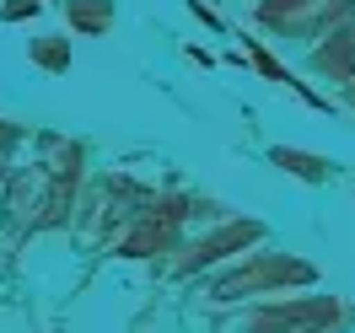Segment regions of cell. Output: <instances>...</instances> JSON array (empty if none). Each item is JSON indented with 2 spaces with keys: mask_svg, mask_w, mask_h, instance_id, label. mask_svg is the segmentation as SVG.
<instances>
[{
  "mask_svg": "<svg viewBox=\"0 0 355 333\" xmlns=\"http://www.w3.org/2000/svg\"><path fill=\"white\" fill-rule=\"evenodd\" d=\"M318 70H323V75H339V81H350V75H355V33H339L334 44L318 48Z\"/></svg>",
  "mask_w": 355,
  "mask_h": 333,
  "instance_id": "cell-2",
  "label": "cell"
},
{
  "mask_svg": "<svg viewBox=\"0 0 355 333\" xmlns=\"http://www.w3.org/2000/svg\"><path fill=\"white\" fill-rule=\"evenodd\" d=\"M38 60H44L49 70H60L65 65V44H38Z\"/></svg>",
  "mask_w": 355,
  "mask_h": 333,
  "instance_id": "cell-7",
  "label": "cell"
},
{
  "mask_svg": "<svg viewBox=\"0 0 355 333\" xmlns=\"http://www.w3.org/2000/svg\"><path fill=\"white\" fill-rule=\"evenodd\" d=\"M27 11H38V0H11L0 17H6V22H17V17H27Z\"/></svg>",
  "mask_w": 355,
  "mask_h": 333,
  "instance_id": "cell-9",
  "label": "cell"
},
{
  "mask_svg": "<svg viewBox=\"0 0 355 333\" xmlns=\"http://www.w3.org/2000/svg\"><path fill=\"white\" fill-rule=\"evenodd\" d=\"M275 161L286 172H302V178H323V161L318 156H302V151H275Z\"/></svg>",
  "mask_w": 355,
  "mask_h": 333,
  "instance_id": "cell-6",
  "label": "cell"
},
{
  "mask_svg": "<svg viewBox=\"0 0 355 333\" xmlns=\"http://www.w3.org/2000/svg\"><path fill=\"white\" fill-rule=\"evenodd\" d=\"M339 317V307L334 301H307V307H280V312H269L264 323H334Z\"/></svg>",
  "mask_w": 355,
  "mask_h": 333,
  "instance_id": "cell-3",
  "label": "cell"
},
{
  "mask_svg": "<svg viewBox=\"0 0 355 333\" xmlns=\"http://www.w3.org/2000/svg\"><path fill=\"white\" fill-rule=\"evenodd\" d=\"M0 140H6V129H0Z\"/></svg>",
  "mask_w": 355,
  "mask_h": 333,
  "instance_id": "cell-10",
  "label": "cell"
},
{
  "mask_svg": "<svg viewBox=\"0 0 355 333\" xmlns=\"http://www.w3.org/2000/svg\"><path fill=\"white\" fill-rule=\"evenodd\" d=\"M259 237V226L248 221V226H226L221 237H210V242H200V258H221V253H232V247H248Z\"/></svg>",
  "mask_w": 355,
  "mask_h": 333,
  "instance_id": "cell-4",
  "label": "cell"
},
{
  "mask_svg": "<svg viewBox=\"0 0 355 333\" xmlns=\"http://www.w3.org/2000/svg\"><path fill=\"white\" fill-rule=\"evenodd\" d=\"M296 6H307V0H264V17H275V22H280V17H286V11H296Z\"/></svg>",
  "mask_w": 355,
  "mask_h": 333,
  "instance_id": "cell-8",
  "label": "cell"
},
{
  "mask_svg": "<svg viewBox=\"0 0 355 333\" xmlns=\"http://www.w3.org/2000/svg\"><path fill=\"white\" fill-rule=\"evenodd\" d=\"M291 280H312L307 264H291V258H275V264H259V269H243V274H232L221 280V301H232L237 290H264V285H291Z\"/></svg>",
  "mask_w": 355,
  "mask_h": 333,
  "instance_id": "cell-1",
  "label": "cell"
},
{
  "mask_svg": "<svg viewBox=\"0 0 355 333\" xmlns=\"http://www.w3.org/2000/svg\"><path fill=\"white\" fill-rule=\"evenodd\" d=\"M70 22L81 33H103L108 27V0H70Z\"/></svg>",
  "mask_w": 355,
  "mask_h": 333,
  "instance_id": "cell-5",
  "label": "cell"
}]
</instances>
